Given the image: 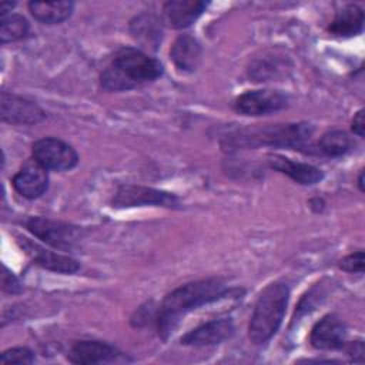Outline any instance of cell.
Instances as JSON below:
<instances>
[{"instance_id":"obj_20","label":"cell","mask_w":365,"mask_h":365,"mask_svg":"<svg viewBox=\"0 0 365 365\" xmlns=\"http://www.w3.org/2000/svg\"><path fill=\"white\" fill-rule=\"evenodd\" d=\"M364 26V11L356 4H348L336 11L329 31L339 37H351L356 36L362 31Z\"/></svg>"},{"instance_id":"obj_17","label":"cell","mask_w":365,"mask_h":365,"mask_svg":"<svg viewBox=\"0 0 365 365\" xmlns=\"http://www.w3.org/2000/svg\"><path fill=\"white\" fill-rule=\"evenodd\" d=\"M207 4L198 0H170L163 6L164 20L174 29H185L202 14Z\"/></svg>"},{"instance_id":"obj_16","label":"cell","mask_w":365,"mask_h":365,"mask_svg":"<svg viewBox=\"0 0 365 365\" xmlns=\"http://www.w3.org/2000/svg\"><path fill=\"white\" fill-rule=\"evenodd\" d=\"M267 158L271 168L288 175L291 180H294L298 184L314 185L324 178L322 171L315 165L292 161L279 154H269Z\"/></svg>"},{"instance_id":"obj_11","label":"cell","mask_w":365,"mask_h":365,"mask_svg":"<svg viewBox=\"0 0 365 365\" xmlns=\"http://www.w3.org/2000/svg\"><path fill=\"white\" fill-rule=\"evenodd\" d=\"M19 242H20L21 248L31 257V259L37 265H40L48 271L73 274V272L78 271V268H80V264L76 259H73L71 257L46 250L26 237H19Z\"/></svg>"},{"instance_id":"obj_9","label":"cell","mask_w":365,"mask_h":365,"mask_svg":"<svg viewBox=\"0 0 365 365\" xmlns=\"http://www.w3.org/2000/svg\"><path fill=\"white\" fill-rule=\"evenodd\" d=\"M0 115L3 121L10 124H36L46 117L37 104L7 91L1 93Z\"/></svg>"},{"instance_id":"obj_1","label":"cell","mask_w":365,"mask_h":365,"mask_svg":"<svg viewBox=\"0 0 365 365\" xmlns=\"http://www.w3.org/2000/svg\"><path fill=\"white\" fill-rule=\"evenodd\" d=\"M235 289H230L221 278H207L184 284L171 291L160 305L157 329L163 339H167L182 317L201 305L218 301Z\"/></svg>"},{"instance_id":"obj_22","label":"cell","mask_w":365,"mask_h":365,"mask_svg":"<svg viewBox=\"0 0 365 365\" xmlns=\"http://www.w3.org/2000/svg\"><path fill=\"white\" fill-rule=\"evenodd\" d=\"M354 147V143L351 137L341 130H332L325 133L319 138V148L322 153L331 157H339L351 151Z\"/></svg>"},{"instance_id":"obj_10","label":"cell","mask_w":365,"mask_h":365,"mask_svg":"<svg viewBox=\"0 0 365 365\" xmlns=\"http://www.w3.org/2000/svg\"><path fill=\"white\" fill-rule=\"evenodd\" d=\"M13 187L24 198H38L47 191L48 187L47 170L34 158L27 161L13 177Z\"/></svg>"},{"instance_id":"obj_7","label":"cell","mask_w":365,"mask_h":365,"mask_svg":"<svg viewBox=\"0 0 365 365\" xmlns=\"http://www.w3.org/2000/svg\"><path fill=\"white\" fill-rule=\"evenodd\" d=\"M113 205L117 208L140 205H161L167 208H177L180 205V200L177 195L167 191L134 184H123L114 194Z\"/></svg>"},{"instance_id":"obj_30","label":"cell","mask_w":365,"mask_h":365,"mask_svg":"<svg viewBox=\"0 0 365 365\" xmlns=\"http://www.w3.org/2000/svg\"><path fill=\"white\" fill-rule=\"evenodd\" d=\"M362 180H364V173L361 171L359 178H358V185H359V188H361V190H364V182H362Z\"/></svg>"},{"instance_id":"obj_8","label":"cell","mask_w":365,"mask_h":365,"mask_svg":"<svg viewBox=\"0 0 365 365\" xmlns=\"http://www.w3.org/2000/svg\"><path fill=\"white\" fill-rule=\"evenodd\" d=\"M289 97L278 90H251L238 96L234 108L244 115H264L288 107Z\"/></svg>"},{"instance_id":"obj_5","label":"cell","mask_w":365,"mask_h":365,"mask_svg":"<svg viewBox=\"0 0 365 365\" xmlns=\"http://www.w3.org/2000/svg\"><path fill=\"white\" fill-rule=\"evenodd\" d=\"M26 227L38 240L64 251L73 250L81 238V230L78 227L51 218L31 217L26 221Z\"/></svg>"},{"instance_id":"obj_13","label":"cell","mask_w":365,"mask_h":365,"mask_svg":"<svg viewBox=\"0 0 365 365\" xmlns=\"http://www.w3.org/2000/svg\"><path fill=\"white\" fill-rule=\"evenodd\" d=\"M232 334H234V324L231 319L228 318L212 319L187 332L181 338V344L192 345V346L215 345L231 338Z\"/></svg>"},{"instance_id":"obj_3","label":"cell","mask_w":365,"mask_h":365,"mask_svg":"<svg viewBox=\"0 0 365 365\" xmlns=\"http://www.w3.org/2000/svg\"><path fill=\"white\" fill-rule=\"evenodd\" d=\"M288 299L289 288L282 282L271 284L259 294L248 325V335L254 344L267 342L278 331Z\"/></svg>"},{"instance_id":"obj_23","label":"cell","mask_w":365,"mask_h":365,"mask_svg":"<svg viewBox=\"0 0 365 365\" xmlns=\"http://www.w3.org/2000/svg\"><path fill=\"white\" fill-rule=\"evenodd\" d=\"M29 21L21 14H9L0 21V41L10 43L24 38L29 34Z\"/></svg>"},{"instance_id":"obj_28","label":"cell","mask_w":365,"mask_h":365,"mask_svg":"<svg viewBox=\"0 0 365 365\" xmlns=\"http://www.w3.org/2000/svg\"><path fill=\"white\" fill-rule=\"evenodd\" d=\"M346 354L351 355L354 359L356 361H362V356H364V345L361 341H356V342H351L346 348Z\"/></svg>"},{"instance_id":"obj_14","label":"cell","mask_w":365,"mask_h":365,"mask_svg":"<svg viewBox=\"0 0 365 365\" xmlns=\"http://www.w3.org/2000/svg\"><path fill=\"white\" fill-rule=\"evenodd\" d=\"M121 356V352L101 341H78L73 345L68 361L73 364H101V362H114Z\"/></svg>"},{"instance_id":"obj_4","label":"cell","mask_w":365,"mask_h":365,"mask_svg":"<svg viewBox=\"0 0 365 365\" xmlns=\"http://www.w3.org/2000/svg\"><path fill=\"white\" fill-rule=\"evenodd\" d=\"M312 127L309 124H272L257 130H244L227 137V147H255L261 144L302 150L311 147Z\"/></svg>"},{"instance_id":"obj_12","label":"cell","mask_w":365,"mask_h":365,"mask_svg":"<svg viewBox=\"0 0 365 365\" xmlns=\"http://www.w3.org/2000/svg\"><path fill=\"white\" fill-rule=\"evenodd\" d=\"M346 327L336 315H325L319 319L309 335L311 345L317 349H339L345 345Z\"/></svg>"},{"instance_id":"obj_26","label":"cell","mask_w":365,"mask_h":365,"mask_svg":"<svg viewBox=\"0 0 365 365\" xmlns=\"http://www.w3.org/2000/svg\"><path fill=\"white\" fill-rule=\"evenodd\" d=\"M1 285H3V289L6 292H10V294H17L20 292L21 289V285L19 282V279L13 275V272H10L6 267L3 268V277H1Z\"/></svg>"},{"instance_id":"obj_2","label":"cell","mask_w":365,"mask_h":365,"mask_svg":"<svg viewBox=\"0 0 365 365\" xmlns=\"http://www.w3.org/2000/svg\"><path fill=\"white\" fill-rule=\"evenodd\" d=\"M161 74L163 66L158 60L138 48L123 47L101 73L100 83L107 91H125L153 81Z\"/></svg>"},{"instance_id":"obj_18","label":"cell","mask_w":365,"mask_h":365,"mask_svg":"<svg viewBox=\"0 0 365 365\" xmlns=\"http://www.w3.org/2000/svg\"><path fill=\"white\" fill-rule=\"evenodd\" d=\"M170 57L180 70L194 71L201 60V46L192 36L181 34L171 46Z\"/></svg>"},{"instance_id":"obj_29","label":"cell","mask_w":365,"mask_h":365,"mask_svg":"<svg viewBox=\"0 0 365 365\" xmlns=\"http://www.w3.org/2000/svg\"><path fill=\"white\" fill-rule=\"evenodd\" d=\"M16 6V3H11V1H3L0 4V13H1V17H6V14L9 11H11V9Z\"/></svg>"},{"instance_id":"obj_15","label":"cell","mask_w":365,"mask_h":365,"mask_svg":"<svg viewBox=\"0 0 365 365\" xmlns=\"http://www.w3.org/2000/svg\"><path fill=\"white\" fill-rule=\"evenodd\" d=\"M292 68L291 60L275 51L264 53L261 57H257L248 68V76L254 81H269L279 80L285 77Z\"/></svg>"},{"instance_id":"obj_25","label":"cell","mask_w":365,"mask_h":365,"mask_svg":"<svg viewBox=\"0 0 365 365\" xmlns=\"http://www.w3.org/2000/svg\"><path fill=\"white\" fill-rule=\"evenodd\" d=\"M339 268L346 272H362L364 271V252L356 251L341 259Z\"/></svg>"},{"instance_id":"obj_6","label":"cell","mask_w":365,"mask_h":365,"mask_svg":"<svg viewBox=\"0 0 365 365\" xmlns=\"http://www.w3.org/2000/svg\"><path fill=\"white\" fill-rule=\"evenodd\" d=\"M33 158L46 170L67 171L77 165L78 154L66 141L56 137H44L33 144Z\"/></svg>"},{"instance_id":"obj_27","label":"cell","mask_w":365,"mask_h":365,"mask_svg":"<svg viewBox=\"0 0 365 365\" xmlns=\"http://www.w3.org/2000/svg\"><path fill=\"white\" fill-rule=\"evenodd\" d=\"M364 130H365V121H364V110H359L352 120V131L359 135L364 137Z\"/></svg>"},{"instance_id":"obj_19","label":"cell","mask_w":365,"mask_h":365,"mask_svg":"<svg viewBox=\"0 0 365 365\" xmlns=\"http://www.w3.org/2000/svg\"><path fill=\"white\" fill-rule=\"evenodd\" d=\"M130 31L133 37L147 48L157 50L161 43V21L154 14L143 13L135 16L130 23Z\"/></svg>"},{"instance_id":"obj_24","label":"cell","mask_w":365,"mask_h":365,"mask_svg":"<svg viewBox=\"0 0 365 365\" xmlns=\"http://www.w3.org/2000/svg\"><path fill=\"white\" fill-rule=\"evenodd\" d=\"M0 361L3 364H31L34 361V354L26 346H14L10 349H6Z\"/></svg>"},{"instance_id":"obj_21","label":"cell","mask_w":365,"mask_h":365,"mask_svg":"<svg viewBox=\"0 0 365 365\" xmlns=\"http://www.w3.org/2000/svg\"><path fill=\"white\" fill-rule=\"evenodd\" d=\"M73 1H30L29 10L40 23L57 24L68 19L73 13Z\"/></svg>"}]
</instances>
